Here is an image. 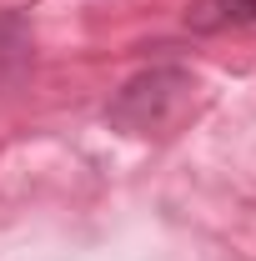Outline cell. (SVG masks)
I'll list each match as a JSON object with an SVG mask.
<instances>
[{
    "mask_svg": "<svg viewBox=\"0 0 256 261\" xmlns=\"http://www.w3.org/2000/svg\"><path fill=\"white\" fill-rule=\"evenodd\" d=\"M191 91H196V81L176 65L146 70L111 100V126L126 130V136H156V130L181 121V111L191 106Z\"/></svg>",
    "mask_w": 256,
    "mask_h": 261,
    "instance_id": "1",
    "label": "cell"
},
{
    "mask_svg": "<svg viewBox=\"0 0 256 261\" xmlns=\"http://www.w3.org/2000/svg\"><path fill=\"white\" fill-rule=\"evenodd\" d=\"M186 25H191V31L256 25V0H196V5H186Z\"/></svg>",
    "mask_w": 256,
    "mask_h": 261,
    "instance_id": "2",
    "label": "cell"
}]
</instances>
